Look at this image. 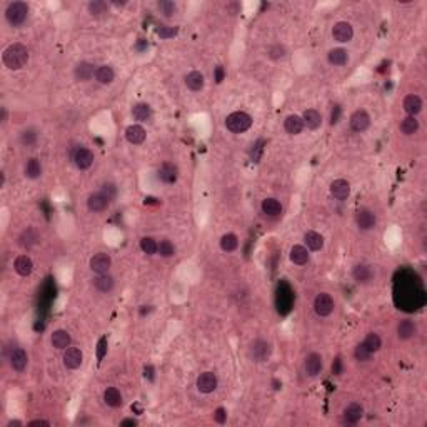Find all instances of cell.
Wrapping results in <instances>:
<instances>
[{
    "instance_id": "6da1fadb",
    "label": "cell",
    "mask_w": 427,
    "mask_h": 427,
    "mask_svg": "<svg viewBox=\"0 0 427 427\" xmlns=\"http://www.w3.org/2000/svg\"><path fill=\"white\" fill-rule=\"evenodd\" d=\"M2 60L7 69L10 70H20L25 67L28 62V50L25 45L22 44H12L3 50Z\"/></svg>"
},
{
    "instance_id": "7a4b0ae2",
    "label": "cell",
    "mask_w": 427,
    "mask_h": 427,
    "mask_svg": "<svg viewBox=\"0 0 427 427\" xmlns=\"http://www.w3.org/2000/svg\"><path fill=\"white\" fill-rule=\"evenodd\" d=\"M225 127L234 134H242V132L249 130L252 127V117L249 115L247 112H232L230 115H227L225 118Z\"/></svg>"
},
{
    "instance_id": "3957f363",
    "label": "cell",
    "mask_w": 427,
    "mask_h": 427,
    "mask_svg": "<svg viewBox=\"0 0 427 427\" xmlns=\"http://www.w3.org/2000/svg\"><path fill=\"white\" fill-rule=\"evenodd\" d=\"M28 17V5L25 2H12L5 10L7 22L13 27L22 25Z\"/></svg>"
},
{
    "instance_id": "277c9868",
    "label": "cell",
    "mask_w": 427,
    "mask_h": 427,
    "mask_svg": "<svg viewBox=\"0 0 427 427\" xmlns=\"http://www.w3.org/2000/svg\"><path fill=\"white\" fill-rule=\"evenodd\" d=\"M334 306H335L334 299H332L330 294H327V292H320L314 301V311H316V314L320 316V317L330 316L332 311H334Z\"/></svg>"
},
{
    "instance_id": "5b68a950",
    "label": "cell",
    "mask_w": 427,
    "mask_h": 427,
    "mask_svg": "<svg viewBox=\"0 0 427 427\" xmlns=\"http://www.w3.org/2000/svg\"><path fill=\"white\" fill-rule=\"evenodd\" d=\"M72 160H74V164L77 165L80 170H85V169L92 167V164H94V152L89 150V149H85V147H79V149L74 152Z\"/></svg>"
},
{
    "instance_id": "8992f818",
    "label": "cell",
    "mask_w": 427,
    "mask_h": 427,
    "mask_svg": "<svg viewBox=\"0 0 427 427\" xmlns=\"http://www.w3.org/2000/svg\"><path fill=\"white\" fill-rule=\"evenodd\" d=\"M332 37L337 42H349L354 37V28L349 22H337L332 27Z\"/></svg>"
},
{
    "instance_id": "52a82bcc",
    "label": "cell",
    "mask_w": 427,
    "mask_h": 427,
    "mask_svg": "<svg viewBox=\"0 0 427 427\" xmlns=\"http://www.w3.org/2000/svg\"><path fill=\"white\" fill-rule=\"evenodd\" d=\"M110 265H112V259L108 254L99 252L90 259V269H92L96 274H107L108 269H110Z\"/></svg>"
},
{
    "instance_id": "ba28073f",
    "label": "cell",
    "mask_w": 427,
    "mask_h": 427,
    "mask_svg": "<svg viewBox=\"0 0 427 427\" xmlns=\"http://www.w3.org/2000/svg\"><path fill=\"white\" fill-rule=\"evenodd\" d=\"M355 222H357L359 229L362 230H371L374 229V225H376V214H374L372 211H369V209H360V211L355 214Z\"/></svg>"
},
{
    "instance_id": "9c48e42d",
    "label": "cell",
    "mask_w": 427,
    "mask_h": 427,
    "mask_svg": "<svg viewBox=\"0 0 427 427\" xmlns=\"http://www.w3.org/2000/svg\"><path fill=\"white\" fill-rule=\"evenodd\" d=\"M217 376L214 372H204L197 379V389L204 394H211L217 389Z\"/></svg>"
},
{
    "instance_id": "30bf717a",
    "label": "cell",
    "mask_w": 427,
    "mask_h": 427,
    "mask_svg": "<svg viewBox=\"0 0 427 427\" xmlns=\"http://www.w3.org/2000/svg\"><path fill=\"white\" fill-rule=\"evenodd\" d=\"M84 354L79 347H67L64 352V365L67 369H79L80 364H82Z\"/></svg>"
},
{
    "instance_id": "8fae6325",
    "label": "cell",
    "mask_w": 427,
    "mask_h": 427,
    "mask_svg": "<svg viewBox=\"0 0 427 427\" xmlns=\"http://www.w3.org/2000/svg\"><path fill=\"white\" fill-rule=\"evenodd\" d=\"M324 364H322V357L319 354L312 352L306 357V362H304V369H306V374L309 377H316L319 376Z\"/></svg>"
},
{
    "instance_id": "7c38bea8",
    "label": "cell",
    "mask_w": 427,
    "mask_h": 427,
    "mask_svg": "<svg viewBox=\"0 0 427 427\" xmlns=\"http://www.w3.org/2000/svg\"><path fill=\"white\" fill-rule=\"evenodd\" d=\"M371 125V117L365 110H355L352 115H350V127L355 132H364L369 129Z\"/></svg>"
},
{
    "instance_id": "4fadbf2b",
    "label": "cell",
    "mask_w": 427,
    "mask_h": 427,
    "mask_svg": "<svg viewBox=\"0 0 427 427\" xmlns=\"http://www.w3.org/2000/svg\"><path fill=\"white\" fill-rule=\"evenodd\" d=\"M250 355H252V359L255 362H264L270 355V345L265 342V340H255V342L250 345Z\"/></svg>"
},
{
    "instance_id": "5bb4252c",
    "label": "cell",
    "mask_w": 427,
    "mask_h": 427,
    "mask_svg": "<svg viewBox=\"0 0 427 427\" xmlns=\"http://www.w3.org/2000/svg\"><path fill=\"white\" fill-rule=\"evenodd\" d=\"M8 360H10V365L13 371L22 372V371H25V367L28 364V355L23 349H13L12 354L8 355Z\"/></svg>"
},
{
    "instance_id": "9a60e30c",
    "label": "cell",
    "mask_w": 427,
    "mask_h": 427,
    "mask_svg": "<svg viewBox=\"0 0 427 427\" xmlns=\"http://www.w3.org/2000/svg\"><path fill=\"white\" fill-rule=\"evenodd\" d=\"M330 194L334 199H337V201H345L349 196H350V186L347 180L344 179H337L334 180V182L330 184Z\"/></svg>"
},
{
    "instance_id": "2e32d148",
    "label": "cell",
    "mask_w": 427,
    "mask_h": 427,
    "mask_svg": "<svg viewBox=\"0 0 427 427\" xmlns=\"http://www.w3.org/2000/svg\"><path fill=\"white\" fill-rule=\"evenodd\" d=\"M108 204H110V201L104 196L102 192H96L92 194V196H89L87 199V207L90 212H102L106 211V209L108 207Z\"/></svg>"
},
{
    "instance_id": "e0dca14e",
    "label": "cell",
    "mask_w": 427,
    "mask_h": 427,
    "mask_svg": "<svg viewBox=\"0 0 427 427\" xmlns=\"http://www.w3.org/2000/svg\"><path fill=\"white\" fill-rule=\"evenodd\" d=\"M364 416V409L362 406L357 404V402H352L344 409V422L345 424H357V422L362 419Z\"/></svg>"
},
{
    "instance_id": "ac0fdd59",
    "label": "cell",
    "mask_w": 427,
    "mask_h": 427,
    "mask_svg": "<svg viewBox=\"0 0 427 427\" xmlns=\"http://www.w3.org/2000/svg\"><path fill=\"white\" fill-rule=\"evenodd\" d=\"M157 175H159V179L162 180L164 184H174L175 180H177L179 170H177V167H175L174 164H170V162H164V164L159 167Z\"/></svg>"
},
{
    "instance_id": "d6986e66",
    "label": "cell",
    "mask_w": 427,
    "mask_h": 427,
    "mask_svg": "<svg viewBox=\"0 0 427 427\" xmlns=\"http://www.w3.org/2000/svg\"><path fill=\"white\" fill-rule=\"evenodd\" d=\"M13 267H15V272L18 276L27 277V276H30L32 270H34V262H32V259L28 257V255H18L15 259V262H13Z\"/></svg>"
},
{
    "instance_id": "ffe728a7",
    "label": "cell",
    "mask_w": 427,
    "mask_h": 427,
    "mask_svg": "<svg viewBox=\"0 0 427 427\" xmlns=\"http://www.w3.org/2000/svg\"><path fill=\"white\" fill-rule=\"evenodd\" d=\"M416 332H417V325L411 319L401 320L399 325H397V337L402 339V340H407V339L414 337Z\"/></svg>"
},
{
    "instance_id": "44dd1931",
    "label": "cell",
    "mask_w": 427,
    "mask_h": 427,
    "mask_svg": "<svg viewBox=\"0 0 427 427\" xmlns=\"http://www.w3.org/2000/svg\"><path fill=\"white\" fill-rule=\"evenodd\" d=\"M125 137H127V140H129L130 144L139 145V144H142V142L145 140L147 134H145V129L142 125H129V127H127V130H125Z\"/></svg>"
},
{
    "instance_id": "7402d4cb",
    "label": "cell",
    "mask_w": 427,
    "mask_h": 427,
    "mask_svg": "<svg viewBox=\"0 0 427 427\" xmlns=\"http://www.w3.org/2000/svg\"><path fill=\"white\" fill-rule=\"evenodd\" d=\"M96 72H97V69L94 67V64H90V62H80V64H77V67H75V70H74L75 79L82 80V82L90 80Z\"/></svg>"
},
{
    "instance_id": "603a6c76",
    "label": "cell",
    "mask_w": 427,
    "mask_h": 427,
    "mask_svg": "<svg viewBox=\"0 0 427 427\" xmlns=\"http://www.w3.org/2000/svg\"><path fill=\"white\" fill-rule=\"evenodd\" d=\"M402 107H404V110L409 113V115L416 117L417 113H419L422 110V101L419 96H414V94H411V96H407L404 99V102H402Z\"/></svg>"
},
{
    "instance_id": "cb8c5ba5",
    "label": "cell",
    "mask_w": 427,
    "mask_h": 427,
    "mask_svg": "<svg viewBox=\"0 0 427 427\" xmlns=\"http://www.w3.org/2000/svg\"><path fill=\"white\" fill-rule=\"evenodd\" d=\"M204 84H206V80H204V74L199 72V70H192V72H189L186 75V85L191 90H194V92L202 90Z\"/></svg>"
},
{
    "instance_id": "d4e9b609",
    "label": "cell",
    "mask_w": 427,
    "mask_h": 427,
    "mask_svg": "<svg viewBox=\"0 0 427 427\" xmlns=\"http://www.w3.org/2000/svg\"><path fill=\"white\" fill-rule=\"evenodd\" d=\"M70 342H72V339H70V334L67 330L59 329L52 334V345L55 349H67L70 347Z\"/></svg>"
},
{
    "instance_id": "484cf974",
    "label": "cell",
    "mask_w": 427,
    "mask_h": 427,
    "mask_svg": "<svg viewBox=\"0 0 427 427\" xmlns=\"http://www.w3.org/2000/svg\"><path fill=\"white\" fill-rule=\"evenodd\" d=\"M262 212L269 217H277L282 214V206L277 199H272V197L264 199L262 201Z\"/></svg>"
},
{
    "instance_id": "4316f807",
    "label": "cell",
    "mask_w": 427,
    "mask_h": 427,
    "mask_svg": "<svg viewBox=\"0 0 427 427\" xmlns=\"http://www.w3.org/2000/svg\"><path fill=\"white\" fill-rule=\"evenodd\" d=\"M302 120H304V125H307L311 130H316V129H319L322 124V115L317 110H314V108H309V110L304 112Z\"/></svg>"
},
{
    "instance_id": "83f0119b",
    "label": "cell",
    "mask_w": 427,
    "mask_h": 427,
    "mask_svg": "<svg viewBox=\"0 0 427 427\" xmlns=\"http://www.w3.org/2000/svg\"><path fill=\"white\" fill-rule=\"evenodd\" d=\"M284 127H286V130L291 135H297V134H301V132L304 130V120H302V117H299V115L294 113V115H289L286 118Z\"/></svg>"
},
{
    "instance_id": "f1b7e54d",
    "label": "cell",
    "mask_w": 427,
    "mask_h": 427,
    "mask_svg": "<svg viewBox=\"0 0 427 427\" xmlns=\"http://www.w3.org/2000/svg\"><path fill=\"white\" fill-rule=\"evenodd\" d=\"M352 277L359 284H367L372 279V269L365 264H359V265H355L352 270Z\"/></svg>"
},
{
    "instance_id": "f546056e",
    "label": "cell",
    "mask_w": 427,
    "mask_h": 427,
    "mask_svg": "<svg viewBox=\"0 0 427 427\" xmlns=\"http://www.w3.org/2000/svg\"><path fill=\"white\" fill-rule=\"evenodd\" d=\"M304 240H306L307 247H309L311 250H320L322 247H324V237H322L319 232H316V230L306 232Z\"/></svg>"
},
{
    "instance_id": "4dcf8cb0",
    "label": "cell",
    "mask_w": 427,
    "mask_h": 427,
    "mask_svg": "<svg viewBox=\"0 0 427 427\" xmlns=\"http://www.w3.org/2000/svg\"><path fill=\"white\" fill-rule=\"evenodd\" d=\"M96 79H97V82L102 85L112 84L113 79H115V72H113V69L110 65H101L96 72Z\"/></svg>"
},
{
    "instance_id": "1f68e13d",
    "label": "cell",
    "mask_w": 427,
    "mask_h": 427,
    "mask_svg": "<svg viewBox=\"0 0 427 427\" xmlns=\"http://www.w3.org/2000/svg\"><path fill=\"white\" fill-rule=\"evenodd\" d=\"M291 260L297 265H306L309 262V252L304 245H294L291 249Z\"/></svg>"
},
{
    "instance_id": "d6a6232c",
    "label": "cell",
    "mask_w": 427,
    "mask_h": 427,
    "mask_svg": "<svg viewBox=\"0 0 427 427\" xmlns=\"http://www.w3.org/2000/svg\"><path fill=\"white\" fill-rule=\"evenodd\" d=\"M104 401L110 407H120L122 406V394L118 392L117 387H107L104 392Z\"/></svg>"
},
{
    "instance_id": "836d02e7",
    "label": "cell",
    "mask_w": 427,
    "mask_h": 427,
    "mask_svg": "<svg viewBox=\"0 0 427 427\" xmlns=\"http://www.w3.org/2000/svg\"><path fill=\"white\" fill-rule=\"evenodd\" d=\"M94 287L101 292H110L113 289V279L108 274H97V277L94 279Z\"/></svg>"
},
{
    "instance_id": "e575fe53",
    "label": "cell",
    "mask_w": 427,
    "mask_h": 427,
    "mask_svg": "<svg viewBox=\"0 0 427 427\" xmlns=\"http://www.w3.org/2000/svg\"><path fill=\"white\" fill-rule=\"evenodd\" d=\"M327 59H329V62L332 65H337V67H340V65H345L349 62V54H347V50H344V49H334V50L329 52Z\"/></svg>"
},
{
    "instance_id": "d590c367",
    "label": "cell",
    "mask_w": 427,
    "mask_h": 427,
    "mask_svg": "<svg viewBox=\"0 0 427 427\" xmlns=\"http://www.w3.org/2000/svg\"><path fill=\"white\" fill-rule=\"evenodd\" d=\"M132 115H134L135 120L147 122L152 117V108L150 106H147V104H135V106L132 107Z\"/></svg>"
},
{
    "instance_id": "8d00e7d4",
    "label": "cell",
    "mask_w": 427,
    "mask_h": 427,
    "mask_svg": "<svg viewBox=\"0 0 427 427\" xmlns=\"http://www.w3.org/2000/svg\"><path fill=\"white\" fill-rule=\"evenodd\" d=\"M419 130V120L412 115H407L406 118H402L401 122V132L404 135H414L416 132Z\"/></svg>"
},
{
    "instance_id": "74e56055",
    "label": "cell",
    "mask_w": 427,
    "mask_h": 427,
    "mask_svg": "<svg viewBox=\"0 0 427 427\" xmlns=\"http://www.w3.org/2000/svg\"><path fill=\"white\" fill-rule=\"evenodd\" d=\"M42 174V165L39 162V159L32 157L27 160V165H25V175L28 179H39Z\"/></svg>"
},
{
    "instance_id": "f35d334b",
    "label": "cell",
    "mask_w": 427,
    "mask_h": 427,
    "mask_svg": "<svg viewBox=\"0 0 427 427\" xmlns=\"http://www.w3.org/2000/svg\"><path fill=\"white\" fill-rule=\"evenodd\" d=\"M362 344H364V347L367 349L371 354L377 352V350L382 347V340H381V337H379V335L376 334V332H371V334H367V337L364 339Z\"/></svg>"
},
{
    "instance_id": "ab89813d",
    "label": "cell",
    "mask_w": 427,
    "mask_h": 427,
    "mask_svg": "<svg viewBox=\"0 0 427 427\" xmlns=\"http://www.w3.org/2000/svg\"><path fill=\"white\" fill-rule=\"evenodd\" d=\"M239 247V239H237L235 234H225L222 235L220 239V249L224 252H234V250Z\"/></svg>"
},
{
    "instance_id": "60d3db41",
    "label": "cell",
    "mask_w": 427,
    "mask_h": 427,
    "mask_svg": "<svg viewBox=\"0 0 427 427\" xmlns=\"http://www.w3.org/2000/svg\"><path fill=\"white\" fill-rule=\"evenodd\" d=\"M291 302H292V296L291 292H287V296L284 294L281 289H279V296H277V306H279V312L286 314V312L291 309Z\"/></svg>"
},
{
    "instance_id": "b9f144b4",
    "label": "cell",
    "mask_w": 427,
    "mask_h": 427,
    "mask_svg": "<svg viewBox=\"0 0 427 427\" xmlns=\"http://www.w3.org/2000/svg\"><path fill=\"white\" fill-rule=\"evenodd\" d=\"M35 242H37V235H35V232L32 229H27L20 235V239H18V244H20L23 249H30L32 245L35 244Z\"/></svg>"
},
{
    "instance_id": "7bdbcfd3",
    "label": "cell",
    "mask_w": 427,
    "mask_h": 427,
    "mask_svg": "<svg viewBox=\"0 0 427 427\" xmlns=\"http://www.w3.org/2000/svg\"><path fill=\"white\" fill-rule=\"evenodd\" d=\"M157 252L162 255V257H172L175 254V245L170 240H160L157 244Z\"/></svg>"
},
{
    "instance_id": "ee69618b",
    "label": "cell",
    "mask_w": 427,
    "mask_h": 427,
    "mask_svg": "<svg viewBox=\"0 0 427 427\" xmlns=\"http://www.w3.org/2000/svg\"><path fill=\"white\" fill-rule=\"evenodd\" d=\"M264 149H265V140L259 139L252 145V150H250V160H252V162H259L260 157H262V154H264Z\"/></svg>"
},
{
    "instance_id": "f6af8a7d",
    "label": "cell",
    "mask_w": 427,
    "mask_h": 427,
    "mask_svg": "<svg viewBox=\"0 0 427 427\" xmlns=\"http://www.w3.org/2000/svg\"><path fill=\"white\" fill-rule=\"evenodd\" d=\"M140 249L144 250L147 255H154L157 252V242H155L152 237H144L140 240Z\"/></svg>"
},
{
    "instance_id": "bcb514c9",
    "label": "cell",
    "mask_w": 427,
    "mask_h": 427,
    "mask_svg": "<svg viewBox=\"0 0 427 427\" xmlns=\"http://www.w3.org/2000/svg\"><path fill=\"white\" fill-rule=\"evenodd\" d=\"M89 12L92 13L94 17L102 15V13L107 12V3L102 2V0H94V2L89 3Z\"/></svg>"
},
{
    "instance_id": "7dc6e473",
    "label": "cell",
    "mask_w": 427,
    "mask_h": 427,
    "mask_svg": "<svg viewBox=\"0 0 427 427\" xmlns=\"http://www.w3.org/2000/svg\"><path fill=\"white\" fill-rule=\"evenodd\" d=\"M159 10L165 17H174L177 13V5L174 2H170V0H162V2H159Z\"/></svg>"
},
{
    "instance_id": "c3c4849f",
    "label": "cell",
    "mask_w": 427,
    "mask_h": 427,
    "mask_svg": "<svg viewBox=\"0 0 427 427\" xmlns=\"http://www.w3.org/2000/svg\"><path fill=\"white\" fill-rule=\"evenodd\" d=\"M37 137H39V135H37V132L34 129H27V130H23L20 134V142L23 145L30 147V145H34L37 142Z\"/></svg>"
},
{
    "instance_id": "681fc988",
    "label": "cell",
    "mask_w": 427,
    "mask_h": 427,
    "mask_svg": "<svg viewBox=\"0 0 427 427\" xmlns=\"http://www.w3.org/2000/svg\"><path fill=\"white\" fill-rule=\"evenodd\" d=\"M179 34V27H160L157 28V35L160 39H172Z\"/></svg>"
},
{
    "instance_id": "f907efd6",
    "label": "cell",
    "mask_w": 427,
    "mask_h": 427,
    "mask_svg": "<svg viewBox=\"0 0 427 427\" xmlns=\"http://www.w3.org/2000/svg\"><path fill=\"white\" fill-rule=\"evenodd\" d=\"M354 355H355V359L360 360V362H365V360H369V359L372 357V354L364 347V344H359L357 347H355Z\"/></svg>"
},
{
    "instance_id": "816d5d0a",
    "label": "cell",
    "mask_w": 427,
    "mask_h": 427,
    "mask_svg": "<svg viewBox=\"0 0 427 427\" xmlns=\"http://www.w3.org/2000/svg\"><path fill=\"white\" fill-rule=\"evenodd\" d=\"M269 57H270V59H274V60H279V59H282V57H286V49H284V45L276 44V45L270 47V49H269Z\"/></svg>"
},
{
    "instance_id": "f5cc1de1",
    "label": "cell",
    "mask_w": 427,
    "mask_h": 427,
    "mask_svg": "<svg viewBox=\"0 0 427 427\" xmlns=\"http://www.w3.org/2000/svg\"><path fill=\"white\" fill-rule=\"evenodd\" d=\"M101 192L108 199V201H113V199H115V196H117V187L113 186V184L107 182V184H104V186H102V191H101Z\"/></svg>"
},
{
    "instance_id": "db71d44e",
    "label": "cell",
    "mask_w": 427,
    "mask_h": 427,
    "mask_svg": "<svg viewBox=\"0 0 427 427\" xmlns=\"http://www.w3.org/2000/svg\"><path fill=\"white\" fill-rule=\"evenodd\" d=\"M107 354V337H101L97 342V359L99 362L104 359V355Z\"/></svg>"
},
{
    "instance_id": "11a10c76",
    "label": "cell",
    "mask_w": 427,
    "mask_h": 427,
    "mask_svg": "<svg viewBox=\"0 0 427 427\" xmlns=\"http://www.w3.org/2000/svg\"><path fill=\"white\" fill-rule=\"evenodd\" d=\"M214 419H215V422H219V424H224V422L227 421V411L224 409V407L215 409L214 411Z\"/></svg>"
},
{
    "instance_id": "9f6ffc18",
    "label": "cell",
    "mask_w": 427,
    "mask_h": 427,
    "mask_svg": "<svg viewBox=\"0 0 427 427\" xmlns=\"http://www.w3.org/2000/svg\"><path fill=\"white\" fill-rule=\"evenodd\" d=\"M224 79H225V70H224V67H222V65H217L215 70H214V80H215L217 84H220Z\"/></svg>"
},
{
    "instance_id": "6f0895ef",
    "label": "cell",
    "mask_w": 427,
    "mask_h": 427,
    "mask_svg": "<svg viewBox=\"0 0 427 427\" xmlns=\"http://www.w3.org/2000/svg\"><path fill=\"white\" fill-rule=\"evenodd\" d=\"M339 117H340V107L339 106H334V110L330 113V124H337L339 122Z\"/></svg>"
},
{
    "instance_id": "680465c9",
    "label": "cell",
    "mask_w": 427,
    "mask_h": 427,
    "mask_svg": "<svg viewBox=\"0 0 427 427\" xmlns=\"http://www.w3.org/2000/svg\"><path fill=\"white\" fill-rule=\"evenodd\" d=\"M332 372H334L335 376H339V374L342 372V360H340V357L335 359L334 364H332Z\"/></svg>"
},
{
    "instance_id": "91938a15",
    "label": "cell",
    "mask_w": 427,
    "mask_h": 427,
    "mask_svg": "<svg viewBox=\"0 0 427 427\" xmlns=\"http://www.w3.org/2000/svg\"><path fill=\"white\" fill-rule=\"evenodd\" d=\"M144 376H145V379H149V381H154V367H152V365H145Z\"/></svg>"
},
{
    "instance_id": "94428289",
    "label": "cell",
    "mask_w": 427,
    "mask_h": 427,
    "mask_svg": "<svg viewBox=\"0 0 427 427\" xmlns=\"http://www.w3.org/2000/svg\"><path fill=\"white\" fill-rule=\"evenodd\" d=\"M28 426H32V427H34V426H50V422H49V421H44V419H37V421H32Z\"/></svg>"
},
{
    "instance_id": "6125c7cd",
    "label": "cell",
    "mask_w": 427,
    "mask_h": 427,
    "mask_svg": "<svg viewBox=\"0 0 427 427\" xmlns=\"http://www.w3.org/2000/svg\"><path fill=\"white\" fill-rule=\"evenodd\" d=\"M147 47H149V44H147V42L144 40V39H140L139 42H137V45H135V49L137 50H145Z\"/></svg>"
},
{
    "instance_id": "be15d7a7",
    "label": "cell",
    "mask_w": 427,
    "mask_h": 427,
    "mask_svg": "<svg viewBox=\"0 0 427 427\" xmlns=\"http://www.w3.org/2000/svg\"><path fill=\"white\" fill-rule=\"evenodd\" d=\"M120 426H137V421L135 419H124L120 422Z\"/></svg>"
},
{
    "instance_id": "e7e4bbea",
    "label": "cell",
    "mask_w": 427,
    "mask_h": 427,
    "mask_svg": "<svg viewBox=\"0 0 427 427\" xmlns=\"http://www.w3.org/2000/svg\"><path fill=\"white\" fill-rule=\"evenodd\" d=\"M5 120H7V110L2 108V122H5Z\"/></svg>"
},
{
    "instance_id": "03108f58",
    "label": "cell",
    "mask_w": 427,
    "mask_h": 427,
    "mask_svg": "<svg viewBox=\"0 0 427 427\" xmlns=\"http://www.w3.org/2000/svg\"><path fill=\"white\" fill-rule=\"evenodd\" d=\"M12 426H22V422H18V421H12V422H8V427H12Z\"/></svg>"
}]
</instances>
